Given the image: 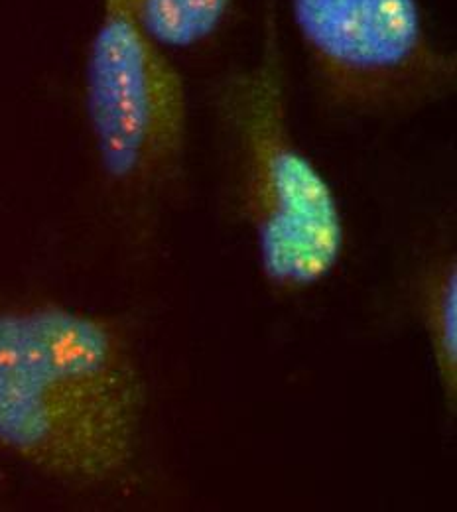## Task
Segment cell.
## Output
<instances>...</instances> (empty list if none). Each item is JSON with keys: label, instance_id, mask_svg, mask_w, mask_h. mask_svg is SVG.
<instances>
[{"label": "cell", "instance_id": "cell-2", "mask_svg": "<svg viewBox=\"0 0 457 512\" xmlns=\"http://www.w3.org/2000/svg\"><path fill=\"white\" fill-rule=\"evenodd\" d=\"M213 113L229 205L253 237L266 284L280 294L320 286L345 253V221L326 176L294 138L272 6L257 56L217 83Z\"/></svg>", "mask_w": 457, "mask_h": 512}, {"label": "cell", "instance_id": "cell-4", "mask_svg": "<svg viewBox=\"0 0 457 512\" xmlns=\"http://www.w3.org/2000/svg\"><path fill=\"white\" fill-rule=\"evenodd\" d=\"M292 18L333 111L398 119L456 91V54L430 38L418 0H292Z\"/></svg>", "mask_w": 457, "mask_h": 512}, {"label": "cell", "instance_id": "cell-5", "mask_svg": "<svg viewBox=\"0 0 457 512\" xmlns=\"http://www.w3.org/2000/svg\"><path fill=\"white\" fill-rule=\"evenodd\" d=\"M410 312L426 337L444 412L457 414V255L434 249L408 280Z\"/></svg>", "mask_w": 457, "mask_h": 512}, {"label": "cell", "instance_id": "cell-1", "mask_svg": "<svg viewBox=\"0 0 457 512\" xmlns=\"http://www.w3.org/2000/svg\"><path fill=\"white\" fill-rule=\"evenodd\" d=\"M146 379L129 329L56 302L0 308V451L67 485L131 471Z\"/></svg>", "mask_w": 457, "mask_h": 512}, {"label": "cell", "instance_id": "cell-3", "mask_svg": "<svg viewBox=\"0 0 457 512\" xmlns=\"http://www.w3.org/2000/svg\"><path fill=\"white\" fill-rule=\"evenodd\" d=\"M85 113L107 182L150 207L178 192L188 158L186 81L113 0L85 60Z\"/></svg>", "mask_w": 457, "mask_h": 512}, {"label": "cell", "instance_id": "cell-6", "mask_svg": "<svg viewBox=\"0 0 457 512\" xmlns=\"http://www.w3.org/2000/svg\"><path fill=\"white\" fill-rule=\"evenodd\" d=\"M156 46L188 50L225 22L231 0H113Z\"/></svg>", "mask_w": 457, "mask_h": 512}]
</instances>
